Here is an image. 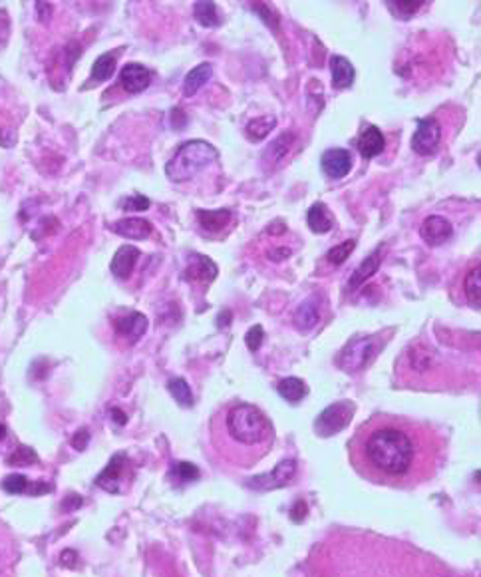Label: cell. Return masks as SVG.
<instances>
[{
  "mask_svg": "<svg viewBox=\"0 0 481 577\" xmlns=\"http://www.w3.org/2000/svg\"><path fill=\"white\" fill-rule=\"evenodd\" d=\"M352 464L374 484L412 486L427 476L429 450L422 432L398 418H374L352 442Z\"/></svg>",
  "mask_w": 481,
  "mask_h": 577,
  "instance_id": "cell-1",
  "label": "cell"
},
{
  "mask_svg": "<svg viewBox=\"0 0 481 577\" xmlns=\"http://www.w3.org/2000/svg\"><path fill=\"white\" fill-rule=\"evenodd\" d=\"M225 432L233 444L247 448L251 452L265 454V450L273 444L275 432L271 420L253 404H235L225 414Z\"/></svg>",
  "mask_w": 481,
  "mask_h": 577,
  "instance_id": "cell-2",
  "label": "cell"
},
{
  "mask_svg": "<svg viewBox=\"0 0 481 577\" xmlns=\"http://www.w3.org/2000/svg\"><path fill=\"white\" fill-rule=\"evenodd\" d=\"M219 160V151L209 142L191 140L175 151V155L167 162L166 175L173 184H183L193 179L205 168L213 166Z\"/></svg>",
  "mask_w": 481,
  "mask_h": 577,
  "instance_id": "cell-3",
  "label": "cell"
},
{
  "mask_svg": "<svg viewBox=\"0 0 481 577\" xmlns=\"http://www.w3.org/2000/svg\"><path fill=\"white\" fill-rule=\"evenodd\" d=\"M378 336H358L352 338L350 342L338 354V367L344 373H360L364 371L370 360L376 356L378 351Z\"/></svg>",
  "mask_w": 481,
  "mask_h": 577,
  "instance_id": "cell-4",
  "label": "cell"
},
{
  "mask_svg": "<svg viewBox=\"0 0 481 577\" xmlns=\"http://www.w3.org/2000/svg\"><path fill=\"white\" fill-rule=\"evenodd\" d=\"M354 412H356V406L350 400L334 402V404L326 406L316 416L315 432L318 436H322V438H328V436H334V434L342 432L350 424Z\"/></svg>",
  "mask_w": 481,
  "mask_h": 577,
  "instance_id": "cell-5",
  "label": "cell"
},
{
  "mask_svg": "<svg viewBox=\"0 0 481 577\" xmlns=\"http://www.w3.org/2000/svg\"><path fill=\"white\" fill-rule=\"evenodd\" d=\"M442 142V126L436 118L418 120L416 131L412 135V149L418 155H434Z\"/></svg>",
  "mask_w": 481,
  "mask_h": 577,
  "instance_id": "cell-6",
  "label": "cell"
},
{
  "mask_svg": "<svg viewBox=\"0 0 481 577\" xmlns=\"http://www.w3.org/2000/svg\"><path fill=\"white\" fill-rule=\"evenodd\" d=\"M296 474V462L295 460H284L271 472V474H260L249 480V486L253 490H275V488H282V486L291 484V480L295 478Z\"/></svg>",
  "mask_w": 481,
  "mask_h": 577,
  "instance_id": "cell-7",
  "label": "cell"
},
{
  "mask_svg": "<svg viewBox=\"0 0 481 577\" xmlns=\"http://www.w3.org/2000/svg\"><path fill=\"white\" fill-rule=\"evenodd\" d=\"M320 166L322 171L333 177V179H340L344 175H348V171L352 168V157L348 149L342 148H333L326 149L320 157Z\"/></svg>",
  "mask_w": 481,
  "mask_h": 577,
  "instance_id": "cell-8",
  "label": "cell"
},
{
  "mask_svg": "<svg viewBox=\"0 0 481 577\" xmlns=\"http://www.w3.org/2000/svg\"><path fill=\"white\" fill-rule=\"evenodd\" d=\"M126 470H128V458L124 454H115L110 460V464L106 466V470L96 478V484L104 488L106 492L118 494L122 490L120 484L126 476Z\"/></svg>",
  "mask_w": 481,
  "mask_h": 577,
  "instance_id": "cell-9",
  "label": "cell"
},
{
  "mask_svg": "<svg viewBox=\"0 0 481 577\" xmlns=\"http://www.w3.org/2000/svg\"><path fill=\"white\" fill-rule=\"evenodd\" d=\"M151 82V72L142 64H126L120 72V84L128 94L144 92Z\"/></svg>",
  "mask_w": 481,
  "mask_h": 577,
  "instance_id": "cell-10",
  "label": "cell"
},
{
  "mask_svg": "<svg viewBox=\"0 0 481 577\" xmlns=\"http://www.w3.org/2000/svg\"><path fill=\"white\" fill-rule=\"evenodd\" d=\"M420 235H422V239H424L427 245H442V243L451 239L454 227H451V224H449L445 217L432 215V217H427L426 221L422 224V227H420Z\"/></svg>",
  "mask_w": 481,
  "mask_h": 577,
  "instance_id": "cell-11",
  "label": "cell"
},
{
  "mask_svg": "<svg viewBox=\"0 0 481 577\" xmlns=\"http://www.w3.org/2000/svg\"><path fill=\"white\" fill-rule=\"evenodd\" d=\"M139 259V249L133 247V245H122L113 259H111V273L118 277V279H128L135 267V263Z\"/></svg>",
  "mask_w": 481,
  "mask_h": 577,
  "instance_id": "cell-12",
  "label": "cell"
},
{
  "mask_svg": "<svg viewBox=\"0 0 481 577\" xmlns=\"http://www.w3.org/2000/svg\"><path fill=\"white\" fill-rule=\"evenodd\" d=\"M113 233L126 237V239H135V241H142V239H148L153 231V227L149 224L148 219H142V217H126V219H120L113 224Z\"/></svg>",
  "mask_w": 481,
  "mask_h": 577,
  "instance_id": "cell-13",
  "label": "cell"
},
{
  "mask_svg": "<svg viewBox=\"0 0 481 577\" xmlns=\"http://www.w3.org/2000/svg\"><path fill=\"white\" fill-rule=\"evenodd\" d=\"M384 146H386V140H384V133L380 131V128L376 126H368L366 130L360 133L358 142H356V148L360 151L362 157L370 160V157H376L384 151Z\"/></svg>",
  "mask_w": 481,
  "mask_h": 577,
  "instance_id": "cell-14",
  "label": "cell"
},
{
  "mask_svg": "<svg viewBox=\"0 0 481 577\" xmlns=\"http://www.w3.org/2000/svg\"><path fill=\"white\" fill-rule=\"evenodd\" d=\"M293 320H295V327L298 331H302V333L313 331L318 325V320H320V307L316 303V297L302 301L298 305V309L295 311V318Z\"/></svg>",
  "mask_w": 481,
  "mask_h": 577,
  "instance_id": "cell-15",
  "label": "cell"
},
{
  "mask_svg": "<svg viewBox=\"0 0 481 577\" xmlns=\"http://www.w3.org/2000/svg\"><path fill=\"white\" fill-rule=\"evenodd\" d=\"M115 331H118V335L126 336L131 342H135L148 331V317L142 313H130L128 317L115 320Z\"/></svg>",
  "mask_w": 481,
  "mask_h": 577,
  "instance_id": "cell-16",
  "label": "cell"
},
{
  "mask_svg": "<svg viewBox=\"0 0 481 577\" xmlns=\"http://www.w3.org/2000/svg\"><path fill=\"white\" fill-rule=\"evenodd\" d=\"M215 277H217V265L209 259V257L193 255V259L189 261V267L186 269V279L209 283V281H213Z\"/></svg>",
  "mask_w": 481,
  "mask_h": 577,
  "instance_id": "cell-17",
  "label": "cell"
},
{
  "mask_svg": "<svg viewBox=\"0 0 481 577\" xmlns=\"http://www.w3.org/2000/svg\"><path fill=\"white\" fill-rule=\"evenodd\" d=\"M331 74H333L334 88H338V90L350 88L354 84V78H356L352 62L344 56L331 58Z\"/></svg>",
  "mask_w": 481,
  "mask_h": 577,
  "instance_id": "cell-18",
  "label": "cell"
},
{
  "mask_svg": "<svg viewBox=\"0 0 481 577\" xmlns=\"http://www.w3.org/2000/svg\"><path fill=\"white\" fill-rule=\"evenodd\" d=\"M380 263H382V249H376L370 257H366V259L362 261V263L354 269L350 281H348V289H350V291H356L360 285H364V281L370 279L372 275L378 271Z\"/></svg>",
  "mask_w": 481,
  "mask_h": 577,
  "instance_id": "cell-19",
  "label": "cell"
},
{
  "mask_svg": "<svg viewBox=\"0 0 481 577\" xmlns=\"http://www.w3.org/2000/svg\"><path fill=\"white\" fill-rule=\"evenodd\" d=\"M306 221H309V227L315 231V233H318V235H322V233H328L331 229H333V215H331V211H328V207L322 204V202H316L311 209H309V217H306Z\"/></svg>",
  "mask_w": 481,
  "mask_h": 577,
  "instance_id": "cell-20",
  "label": "cell"
},
{
  "mask_svg": "<svg viewBox=\"0 0 481 577\" xmlns=\"http://www.w3.org/2000/svg\"><path fill=\"white\" fill-rule=\"evenodd\" d=\"M295 133H284L277 138L269 149L262 153V162H269V164H282V160L287 157V153L291 151V148H295Z\"/></svg>",
  "mask_w": 481,
  "mask_h": 577,
  "instance_id": "cell-21",
  "label": "cell"
},
{
  "mask_svg": "<svg viewBox=\"0 0 481 577\" xmlns=\"http://www.w3.org/2000/svg\"><path fill=\"white\" fill-rule=\"evenodd\" d=\"M211 76H213V66H211V64H199L197 68H193V70L186 76L183 94H186V96H195V94L199 92L205 84L211 80Z\"/></svg>",
  "mask_w": 481,
  "mask_h": 577,
  "instance_id": "cell-22",
  "label": "cell"
},
{
  "mask_svg": "<svg viewBox=\"0 0 481 577\" xmlns=\"http://www.w3.org/2000/svg\"><path fill=\"white\" fill-rule=\"evenodd\" d=\"M197 219L203 229L207 231H221L225 225L231 219V211L229 209H213V211H197Z\"/></svg>",
  "mask_w": 481,
  "mask_h": 577,
  "instance_id": "cell-23",
  "label": "cell"
},
{
  "mask_svg": "<svg viewBox=\"0 0 481 577\" xmlns=\"http://www.w3.org/2000/svg\"><path fill=\"white\" fill-rule=\"evenodd\" d=\"M481 267L480 263L465 275V281H463V291H465V297L469 301V305L473 309H480L481 307Z\"/></svg>",
  "mask_w": 481,
  "mask_h": 577,
  "instance_id": "cell-24",
  "label": "cell"
},
{
  "mask_svg": "<svg viewBox=\"0 0 481 577\" xmlns=\"http://www.w3.org/2000/svg\"><path fill=\"white\" fill-rule=\"evenodd\" d=\"M278 394H280L287 402L296 404V402H300V400L306 396V384H304L300 378L289 376V378H284V380L278 382Z\"/></svg>",
  "mask_w": 481,
  "mask_h": 577,
  "instance_id": "cell-25",
  "label": "cell"
},
{
  "mask_svg": "<svg viewBox=\"0 0 481 577\" xmlns=\"http://www.w3.org/2000/svg\"><path fill=\"white\" fill-rule=\"evenodd\" d=\"M277 126V118L275 116H260L255 118L247 124V138L253 142H260L269 135V131L275 130Z\"/></svg>",
  "mask_w": 481,
  "mask_h": 577,
  "instance_id": "cell-26",
  "label": "cell"
},
{
  "mask_svg": "<svg viewBox=\"0 0 481 577\" xmlns=\"http://www.w3.org/2000/svg\"><path fill=\"white\" fill-rule=\"evenodd\" d=\"M193 14H195V19L199 20V24H203L207 28H215V26L221 24L215 2H195Z\"/></svg>",
  "mask_w": 481,
  "mask_h": 577,
  "instance_id": "cell-27",
  "label": "cell"
},
{
  "mask_svg": "<svg viewBox=\"0 0 481 577\" xmlns=\"http://www.w3.org/2000/svg\"><path fill=\"white\" fill-rule=\"evenodd\" d=\"M115 64H118V58L115 54H102L93 62L92 66V80L93 82H106L110 80L113 76V70H115Z\"/></svg>",
  "mask_w": 481,
  "mask_h": 577,
  "instance_id": "cell-28",
  "label": "cell"
},
{
  "mask_svg": "<svg viewBox=\"0 0 481 577\" xmlns=\"http://www.w3.org/2000/svg\"><path fill=\"white\" fill-rule=\"evenodd\" d=\"M169 392L171 396L181 404V406H191L193 404V394L189 391V384H187L183 378H173L169 382Z\"/></svg>",
  "mask_w": 481,
  "mask_h": 577,
  "instance_id": "cell-29",
  "label": "cell"
},
{
  "mask_svg": "<svg viewBox=\"0 0 481 577\" xmlns=\"http://www.w3.org/2000/svg\"><path fill=\"white\" fill-rule=\"evenodd\" d=\"M354 247H356V241H354V239L338 243V245H334L333 249L326 253V261H328L331 265H342L344 261L348 259V255H350L352 251H354Z\"/></svg>",
  "mask_w": 481,
  "mask_h": 577,
  "instance_id": "cell-30",
  "label": "cell"
},
{
  "mask_svg": "<svg viewBox=\"0 0 481 577\" xmlns=\"http://www.w3.org/2000/svg\"><path fill=\"white\" fill-rule=\"evenodd\" d=\"M38 460L36 452L32 448L28 446H19L8 458H6V464L8 466H30L34 464Z\"/></svg>",
  "mask_w": 481,
  "mask_h": 577,
  "instance_id": "cell-31",
  "label": "cell"
},
{
  "mask_svg": "<svg viewBox=\"0 0 481 577\" xmlns=\"http://www.w3.org/2000/svg\"><path fill=\"white\" fill-rule=\"evenodd\" d=\"M28 478L22 476V474H10L2 480V488L8 492V494H26L28 492Z\"/></svg>",
  "mask_w": 481,
  "mask_h": 577,
  "instance_id": "cell-32",
  "label": "cell"
},
{
  "mask_svg": "<svg viewBox=\"0 0 481 577\" xmlns=\"http://www.w3.org/2000/svg\"><path fill=\"white\" fill-rule=\"evenodd\" d=\"M388 4L400 19H410L412 14H416L420 10V6L424 2H420V0H396V2H388Z\"/></svg>",
  "mask_w": 481,
  "mask_h": 577,
  "instance_id": "cell-33",
  "label": "cell"
},
{
  "mask_svg": "<svg viewBox=\"0 0 481 577\" xmlns=\"http://www.w3.org/2000/svg\"><path fill=\"white\" fill-rule=\"evenodd\" d=\"M175 474L179 476V480L181 482H193V480H197L201 474H199V470H197V466L189 464V462H181V464H175Z\"/></svg>",
  "mask_w": 481,
  "mask_h": 577,
  "instance_id": "cell-34",
  "label": "cell"
},
{
  "mask_svg": "<svg viewBox=\"0 0 481 577\" xmlns=\"http://www.w3.org/2000/svg\"><path fill=\"white\" fill-rule=\"evenodd\" d=\"M262 338H265V331H262L260 325H255L253 329H249V333L245 335V342H247L249 351H259Z\"/></svg>",
  "mask_w": 481,
  "mask_h": 577,
  "instance_id": "cell-35",
  "label": "cell"
},
{
  "mask_svg": "<svg viewBox=\"0 0 481 577\" xmlns=\"http://www.w3.org/2000/svg\"><path fill=\"white\" fill-rule=\"evenodd\" d=\"M149 207V199L146 195H131L124 202V209L126 211H146Z\"/></svg>",
  "mask_w": 481,
  "mask_h": 577,
  "instance_id": "cell-36",
  "label": "cell"
},
{
  "mask_svg": "<svg viewBox=\"0 0 481 577\" xmlns=\"http://www.w3.org/2000/svg\"><path fill=\"white\" fill-rule=\"evenodd\" d=\"M8 34H10V22H8L6 12H4V10H0V48L6 44Z\"/></svg>",
  "mask_w": 481,
  "mask_h": 577,
  "instance_id": "cell-37",
  "label": "cell"
},
{
  "mask_svg": "<svg viewBox=\"0 0 481 577\" xmlns=\"http://www.w3.org/2000/svg\"><path fill=\"white\" fill-rule=\"evenodd\" d=\"M88 442H90V434H88V430L86 428L78 430L74 434V438H72V446H74L76 450H84V448L88 446Z\"/></svg>",
  "mask_w": 481,
  "mask_h": 577,
  "instance_id": "cell-38",
  "label": "cell"
},
{
  "mask_svg": "<svg viewBox=\"0 0 481 577\" xmlns=\"http://www.w3.org/2000/svg\"><path fill=\"white\" fill-rule=\"evenodd\" d=\"M253 8H255V10L259 12L260 17L265 19V24H271V28H273V30L277 32V30H278V24H275V22L271 20V17H273V10H271L269 6H265L262 2H257V6H253Z\"/></svg>",
  "mask_w": 481,
  "mask_h": 577,
  "instance_id": "cell-39",
  "label": "cell"
},
{
  "mask_svg": "<svg viewBox=\"0 0 481 577\" xmlns=\"http://www.w3.org/2000/svg\"><path fill=\"white\" fill-rule=\"evenodd\" d=\"M52 490V486L44 484V482H30V486H28V492L26 494H32V496H40V494H44V492H50Z\"/></svg>",
  "mask_w": 481,
  "mask_h": 577,
  "instance_id": "cell-40",
  "label": "cell"
},
{
  "mask_svg": "<svg viewBox=\"0 0 481 577\" xmlns=\"http://www.w3.org/2000/svg\"><path fill=\"white\" fill-rule=\"evenodd\" d=\"M269 257L273 261H282L287 259V257H291V249H284V247H278V249H275V251H271L269 253Z\"/></svg>",
  "mask_w": 481,
  "mask_h": 577,
  "instance_id": "cell-41",
  "label": "cell"
},
{
  "mask_svg": "<svg viewBox=\"0 0 481 577\" xmlns=\"http://www.w3.org/2000/svg\"><path fill=\"white\" fill-rule=\"evenodd\" d=\"M62 565H66V567H76V561H78V556H76L74 552H70V549H68V552H64V554H62Z\"/></svg>",
  "mask_w": 481,
  "mask_h": 577,
  "instance_id": "cell-42",
  "label": "cell"
},
{
  "mask_svg": "<svg viewBox=\"0 0 481 577\" xmlns=\"http://www.w3.org/2000/svg\"><path fill=\"white\" fill-rule=\"evenodd\" d=\"M36 8H38V12H40V20H42V22H46L48 17H50V12H52L50 4H46V2H36Z\"/></svg>",
  "mask_w": 481,
  "mask_h": 577,
  "instance_id": "cell-43",
  "label": "cell"
},
{
  "mask_svg": "<svg viewBox=\"0 0 481 577\" xmlns=\"http://www.w3.org/2000/svg\"><path fill=\"white\" fill-rule=\"evenodd\" d=\"M111 416H113V420H115L118 424H126V414H124L122 410L113 409L111 410Z\"/></svg>",
  "mask_w": 481,
  "mask_h": 577,
  "instance_id": "cell-44",
  "label": "cell"
},
{
  "mask_svg": "<svg viewBox=\"0 0 481 577\" xmlns=\"http://www.w3.org/2000/svg\"><path fill=\"white\" fill-rule=\"evenodd\" d=\"M6 133H12V131H10V130H8V131L0 130V146H4V148H10V144H8V142L4 140V135H6Z\"/></svg>",
  "mask_w": 481,
  "mask_h": 577,
  "instance_id": "cell-45",
  "label": "cell"
},
{
  "mask_svg": "<svg viewBox=\"0 0 481 577\" xmlns=\"http://www.w3.org/2000/svg\"><path fill=\"white\" fill-rule=\"evenodd\" d=\"M4 438H6V426L0 424V442H4Z\"/></svg>",
  "mask_w": 481,
  "mask_h": 577,
  "instance_id": "cell-46",
  "label": "cell"
}]
</instances>
